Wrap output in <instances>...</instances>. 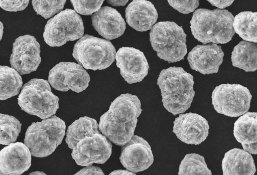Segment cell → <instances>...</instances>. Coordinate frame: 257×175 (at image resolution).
Segmentation results:
<instances>
[{
	"label": "cell",
	"instance_id": "1",
	"mask_svg": "<svg viewBox=\"0 0 257 175\" xmlns=\"http://www.w3.org/2000/svg\"><path fill=\"white\" fill-rule=\"evenodd\" d=\"M142 111L141 103L137 96L122 94L100 116L99 131L115 145H124L134 135L138 118Z\"/></svg>",
	"mask_w": 257,
	"mask_h": 175
},
{
	"label": "cell",
	"instance_id": "2",
	"mask_svg": "<svg viewBox=\"0 0 257 175\" xmlns=\"http://www.w3.org/2000/svg\"><path fill=\"white\" fill-rule=\"evenodd\" d=\"M193 76L181 67L163 69L157 79L164 108L173 115L187 111L195 96Z\"/></svg>",
	"mask_w": 257,
	"mask_h": 175
},
{
	"label": "cell",
	"instance_id": "3",
	"mask_svg": "<svg viewBox=\"0 0 257 175\" xmlns=\"http://www.w3.org/2000/svg\"><path fill=\"white\" fill-rule=\"evenodd\" d=\"M234 19L233 15L227 10L197 9L190 21L192 34L203 44H226L235 34Z\"/></svg>",
	"mask_w": 257,
	"mask_h": 175
},
{
	"label": "cell",
	"instance_id": "4",
	"mask_svg": "<svg viewBox=\"0 0 257 175\" xmlns=\"http://www.w3.org/2000/svg\"><path fill=\"white\" fill-rule=\"evenodd\" d=\"M65 129L64 121L55 115L40 122H33L26 130L24 143L32 156H48L61 143Z\"/></svg>",
	"mask_w": 257,
	"mask_h": 175
},
{
	"label": "cell",
	"instance_id": "5",
	"mask_svg": "<svg viewBox=\"0 0 257 175\" xmlns=\"http://www.w3.org/2000/svg\"><path fill=\"white\" fill-rule=\"evenodd\" d=\"M186 37L182 27L174 22H159L150 32L153 49L159 58L169 63L184 59L187 52Z\"/></svg>",
	"mask_w": 257,
	"mask_h": 175
},
{
	"label": "cell",
	"instance_id": "6",
	"mask_svg": "<svg viewBox=\"0 0 257 175\" xmlns=\"http://www.w3.org/2000/svg\"><path fill=\"white\" fill-rule=\"evenodd\" d=\"M21 109L42 119L54 115L59 108V98L51 90L50 84L45 79L33 78L23 86L18 97Z\"/></svg>",
	"mask_w": 257,
	"mask_h": 175
},
{
	"label": "cell",
	"instance_id": "7",
	"mask_svg": "<svg viewBox=\"0 0 257 175\" xmlns=\"http://www.w3.org/2000/svg\"><path fill=\"white\" fill-rule=\"evenodd\" d=\"M116 54L109 40L86 34L74 44L72 56L84 68L96 71L109 67Z\"/></svg>",
	"mask_w": 257,
	"mask_h": 175
},
{
	"label": "cell",
	"instance_id": "8",
	"mask_svg": "<svg viewBox=\"0 0 257 175\" xmlns=\"http://www.w3.org/2000/svg\"><path fill=\"white\" fill-rule=\"evenodd\" d=\"M81 17L74 10L66 9L50 19L45 25L43 38L50 47H61L84 35Z\"/></svg>",
	"mask_w": 257,
	"mask_h": 175
},
{
	"label": "cell",
	"instance_id": "9",
	"mask_svg": "<svg viewBox=\"0 0 257 175\" xmlns=\"http://www.w3.org/2000/svg\"><path fill=\"white\" fill-rule=\"evenodd\" d=\"M252 95L248 89L239 84H222L216 86L211 95L212 104L218 113L230 117L248 112Z\"/></svg>",
	"mask_w": 257,
	"mask_h": 175
},
{
	"label": "cell",
	"instance_id": "10",
	"mask_svg": "<svg viewBox=\"0 0 257 175\" xmlns=\"http://www.w3.org/2000/svg\"><path fill=\"white\" fill-rule=\"evenodd\" d=\"M90 76L80 64L61 62L49 71L48 82L54 89L62 92L69 90L80 93L89 85Z\"/></svg>",
	"mask_w": 257,
	"mask_h": 175
},
{
	"label": "cell",
	"instance_id": "11",
	"mask_svg": "<svg viewBox=\"0 0 257 175\" xmlns=\"http://www.w3.org/2000/svg\"><path fill=\"white\" fill-rule=\"evenodd\" d=\"M112 153L111 141L100 132L80 140L73 148L71 156L78 165L103 164Z\"/></svg>",
	"mask_w": 257,
	"mask_h": 175
},
{
	"label": "cell",
	"instance_id": "12",
	"mask_svg": "<svg viewBox=\"0 0 257 175\" xmlns=\"http://www.w3.org/2000/svg\"><path fill=\"white\" fill-rule=\"evenodd\" d=\"M40 52V45L34 36H21L13 44L11 66L22 75L36 71L41 62Z\"/></svg>",
	"mask_w": 257,
	"mask_h": 175
},
{
	"label": "cell",
	"instance_id": "13",
	"mask_svg": "<svg viewBox=\"0 0 257 175\" xmlns=\"http://www.w3.org/2000/svg\"><path fill=\"white\" fill-rule=\"evenodd\" d=\"M116 65L128 84L142 81L148 75L149 66L143 52L134 47L120 48L115 55Z\"/></svg>",
	"mask_w": 257,
	"mask_h": 175
},
{
	"label": "cell",
	"instance_id": "14",
	"mask_svg": "<svg viewBox=\"0 0 257 175\" xmlns=\"http://www.w3.org/2000/svg\"><path fill=\"white\" fill-rule=\"evenodd\" d=\"M209 129L207 120L195 113L180 114L173 122V132L179 140L188 144H201L208 136Z\"/></svg>",
	"mask_w": 257,
	"mask_h": 175
},
{
	"label": "cell",
	"instance_id": "15",
	"mask_svg": "<svg viewBox=\"0 0 257 175\" xmlns=\"http://www.w3.org/2000/svg\"><path fill=\"white\" fill-rule=\"evenodd\" d=\"M119 160L127 170L138 172L152 164L154 156L149 143L143 137L135 135L122 146Z\"/></svg>",
	"mask_w": 257,
	"mask_h": 175
},
{
	"label": "cell",
	"instance_id": "16",
	"mask_svg": "<svg viewBox=\"0 0 257 175\" xmlns=\"http://www.w3.org/2000/svg\"><path fill=\"white\" fill-rule=\"evenodd\" d=\"M224 53L216 44L198 45L188 53L187 60L192 70L204 75L217 73Z\"/></svg>",
	"mask_w": 257,
	"mask_h": 175
},
{
	"label": "cell",
	"instance_id": "17",
	"mask_svg": "<svg viewBox=\"0 0 257 175\" xmlns=\"http://www.w3.org/2000/svg\"><path fill=\"white\" fill-rule=\"evenodd\" d=\"M32 154L22 142L11 143L0 151V175H21L31 165Z\"/></svg>",
	"mask_w": 257,
	"mask_h": 175
},
{
	"label": "cell",
	"instance_id": "18",
	"mask_svg": "<svg viewBox=\"0 0 257 175\" xmlns=\"http://www.w3.org/2000/svg\"><path fill=\"white\" fill-rule=\"evenodd\" d=\"M91 21L98 34L108 40L120 37L126 29V23L120 14L116 9L106 6L92 15Z\"/></svg>",
	"mask_w": 257,
	"mask_h": 175
},
{
	"label": "cell",
	"instance_id": "19",
	"mask_svg": "<svg viewBox=\"0 0 257 175\" xmlns=\"http://www.w3.org/2000/svg\"><path fill=\"white\" fill-rule=\"evenodd\" d=\"M125 17L130 27L137 31L145 32L152 29L158 14L151 2L134 0L125 8Z\"/></svg>",
	"mask_w": 257,
	"mask_h": 175
},
{
	"label": "cell",
	"instance_id": "20",
	"mask_svg": "<svg viewBox=\"0 0 257 175\" xmlns=\"http://www.w3.org/2000/svg\"><path fill=\"white\" fill-rule=\"evenodd\" d=\"M233 135L248 152L257 154V112H247L234 122Z\"/></svg>",
	"mask_w": 257,
	"mask_h": 175
},
{
	"label": "cell",
	"instance_id": "21",
	"mask_svg": "<svg viewBox=\"0 0 257 175\" xmlns=\"http://www.w3.org/2000/svg\"><path fill=\"white\" fill-rule=\"evenodd\" d=\"M223 175H254L255 163L251 153L238 148L227 151L222 160Z\"/></svg>",
	"mask_w": 257,
	"mask_h": 175
},
{
	"label": "cell",
	"instance_id": "22",
	"mask_svg": "<svg viewBox=\"0 0 257 175\" xmlns=\"http://www.w3.org/2000/svg\"><path fill=\"white\" fill-rule=\"evenodd\" d=\"M231 60L232 65L245 72L257 70V44L240 41L233 48Z\"/></svg>",
	"mask_w": 257,
	"mask_h": 175
},
{
	"label": "cell",
	"instance_id": "23",
	"mask_svg": "<svg viewBox=\"0 0 257 175\" xmlns=\"http://www.w3.org/2000/svg\"><path fill=\"white\" fill-rule=\"evenodd\" d=\"M99 125L92 118L84 116L74 121L68 127L65 142L72 150L84 138L99 133Z\"/></svg>",
	"mask_w": 257,
	"mask_h": 175
},
{
	"label": "cell",
	"instance_id": "24",
	"mask_svg": "<svg viewBox=\"0 0 257 175\" xmlns=\"http://www.w3.org/2000/svg\"><path fill=\"white\" fill-rule=\"evenodd\" d=\"M233 27L243 41L257 44V12H241L235 16Z\"/></svg>",
	"mask_w": 257,
	"mask_h": 175
},
{
	"label": "cell",
	"instance_id": "25",
	"mask_svg": "<svg viewBox=\"0 0 257 175\" xmlns=\"http://www.w3.org/2000/svg\"><path fill=\"white\" fill-rule=\"evenodd\" d=\"M0 99L5 100L18 95L23 85L21 75L14 69L0 66Z\"/></svg>",
	"mask_w": 257,
	"mask_h": 175
},
{
	"label": "cell",
	"instance_id": "26",
	"mask_svg": "<svg viewBox=\"0 0 257 175\" xmlns=\"http://www.w3.org/2000/svg\"><path fill=\"white\" fill-rule=\"evenodd\" d=\"M178 175H212L204 157L197 153L185 155L179 165Z\"/></svg>",
	"mask_w": 257,
	"mask_h": 175
},
{
	"label": "cell",
	"instance_id": "27",
	"mask_svg": "<svg viewBox=\"0 0 257 175\" xmlns=\"http://www.w3.org/2000/svg\"><path fill=\"white\" fill-rule=\"evenodd\" d=\"M0 143L9 145L15 143L21 132L22 124L13 116L1 113Z\"/></svg>",
	"mask_w": 257,
	"mask_h": 175
},
{
	"label": "cell",
	"instance_id": "28",
	"mask_svg": "<svg viewBox=\"0 0 257 175\" xmlns=\"http://www.w3.org/2000/svg\"><path fill=\"white\" fill-rule=\"evenodd\" d=\"M66 2L65 0H33L32 5L38 15L47 19L62 11Z\"/></svg>",
	"mask_w": 257,
	"mask_h": 175
},
{
	"label": "cell",
	"instance_id": "29",
	"mask_svg": "<svg viewBox=\"0 0 257 175\" xmlns=\"http://www.w3.org/2000/svg\"><path fill=\"white\" fill-rule=\"evenodd\" d=\"M103 2V0L70 1L74 10L78 14L86 16L92 15L97 12L101 8Z\"/></svg>",
	"mask_w": 257,
	"mask_h": 175
},
{
	"label": "cell",
	"instance_id": "30",
	"mask_svg": "<svg viewBox=\"0 0 257 175\" xmlns=\"http://www.w3.org/2000/svg\"><path fill=\"white\" fill-rule=\"evenodd\" d=\"M168 2L173 9L183 14H188L193 12L199 5V1L198 0H168Z\"/></svg>",
	"mask_w": 257,
	"mask_h": 175
},
{
	"label": "cell",
	"instance_id": "31",
	"mask_svg": "<svg viewBox=\"0 0 257 175\" xmlns=\"http://www.w3.org/2000/svg\"><path fill=\"white\" fill-rule=\"evenodd\" d=\"M29 3V0L19 1H0V7L5 11L8 12H17L25 10Z\"/></svg>",
	"mask_w": 257,
	"mask_h": 175
},
{
	"label": "cell",
	"instance_id": "32",
	"mask_svg": "<svg viewBox=\"0 0 257 175\" xmlns=\"http://www.w3.org/2000/svg\"><path fill=\"white\" fill-rule=\"evenodd\" d=\"M73 175H105V174L99 166L90 165L82 168Z\"/></svg>",
	"mask_w": 257,
	"mask_h": 175
},
{
	"label": "cell",
	"instance_id": "33",
	"mask_svg": "<svg viewBox=\"0 0 257 175\" xmlns=\"http://www.w3.org/2000/svg\"><path fill=\"white\" fill-rule=\"evenodd\" d=\"M212 6L216 7L217 8L221 9H224L227 7L230 6L234 2L233 0H223V1H214L208 0L207 1Z\"/></svg>",
	"mask_w": 257,
	"mask_h": 175
},
{
	"label": "cell",
	"instance_id": "34",
	"mask_svg": "<svg viewBox=\"0 0 257 175\" xmlns=\"http://www.w3.org/2000/svg\"><path fill=\"white\" fill-rule=\"evenodd\" d=\"M108 175H137L134 172L124 169H117L111 171Z\"/></svg>",
	"mask_w": 257,
	"mask_h": 175
},
{
	"label": "cell",
	"instance_id": "35",
	"mask_svg": "<svg viewBox=\"0 0 257 175\" xmlns=\"http://www.w3.org/2000/svg\"><path fill=\"white\" fill-rule=\"evenodd\" d=\"M128 1V0H108L107 1V2L112 6L119 7L124 6Z\"/></svg>",
	"mask_w": 257,
	"mask_h": 175
},
{
	"label": "cell",
	"instance_id": "36",
	"mask_svg": "<svg viewBox=\"0 0 257 175\" xmlns=\"http://www.w3.org/2000/svg\"><path fill=\"white\" fill-rule=\"evenodd\" d=\"M29 175H47L43 171H33L29 173Z\"/></svg>",
	"mask_w": 257,
	"mask_h": 175
},
{
	"label": "cell",
	"instance_id": "37",
	"mask_svg": "<svg viewBox=\"0 0 257 175\" xmlns=\"http://www.w3.org/2000/svg\"><path fill=\"white\" fill-rule=\"evenodd\" d=\"M0 24H1V26H0V29H1L0 40H1L2 39L3 35L4 27L3 24L2 22H0Z\"/></svg>",
	"mask_w": 257,
	"mask_h": 175
}]
</instances>
